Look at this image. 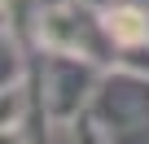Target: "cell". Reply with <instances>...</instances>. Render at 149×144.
Returning <instances> with one entry per match:
<instances>
[{"mask_svg": "<svg viewBox=\"0 0 149 144\" xmlns=\"http://www.w3.org/2000/svg\"><path fill=\"white\" fill-rule=\"evenodd\" d=\"M110 35H114L118 44H140V39H145V22H140V13H132V9L114 13V18H110Z\"/></svg>", "mask_w": 149, "mask_h": 144, "instance_id": "obj_1", "label": "cell"}, {"mask_svg": "<svg viewBox=\"0 0 149 144\" xmlns=\"http://www.w3.org/2000/svg\"><path fill=\"white\" fill-rule=\"evenodd\" d=\"M5 144H9V140H5Z\"/></svg>", "mask_w": 149, "mask_h": 144, "instance_id": "obj_2", "label": "cell"}]
</instances>
